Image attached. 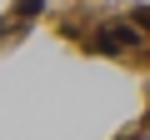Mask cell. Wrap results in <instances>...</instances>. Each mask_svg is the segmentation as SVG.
Wrapping results in <instances>:
<instances>
[{
  "label": "cell",
  "instance_id": "cell-1",
  "mask_svg": "<svg viewBox=\"0 0 150 140\" xmlns=\"http://www.w3.org/2000/svg\"><path fill=\"white\" fill-rule=\"evenodd\" d=\"M140 40V30L135 25H125V20H115V25H100V35H95V50H125V45H135Z\"/></svg>",
  "mask_w": 150,
  "mask_h": 140
},
{
  "label": "cell",
  "instance_id": "cell-2",
  "mask_svg": "<svg viewBox=\"0 0 150 140\" xmlns=\"http://www.w3.org/2000/svg\"><path fill=\"white\" fill-rule=\"evenodd\" d=\"M135 20H140V25H150V5H140V10H135Z\"/></svg>",
  "mask_w": 150,
  "mask_h": 140
}]
</instances>
